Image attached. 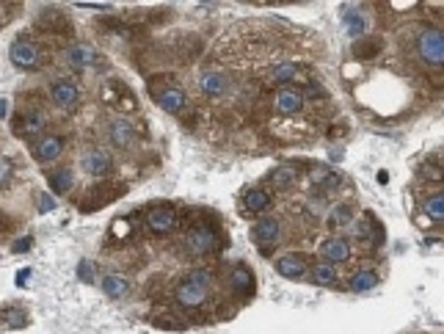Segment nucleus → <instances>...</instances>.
<instances>
[{"label": "nucleus", "mask_w": 444, "mask_h": 334, "mask_svg": "<svg viewBox=\"0 0 444 334\" xmlns=\"http://www.w3.org/2000/svg\"><path fill=\"white\" fill-rule=\"evenodd\" d=\"M124 193V185L119 182H110V179H99L97 185H91L85 190V196L77 202V210L80 213H94V210H102L105 204H110L113 199H119Z\"/></svg>", "instance_id": "5"}, {"label": "nucleus", "mask_w": 444, "mask_h": 334, "mask_svg": "<svg viewBox=\"0 0 444 334\" xmlns=\"http://www.w3.org/2000/svg\"><path fill=\"white\" fill-rule=\"evenodd\" d=\"M356 213H359V210H356V204H353V202H336V204L328 210L325 224H328V229H331V232L345 229V226H350V224H353Z\"/></svg>", "instance_id": "22"}, {"label": "nucleus", "mask_w": 444, "mask_h": 334, "mask_svg": "<svg viewBox=\"0 0 444 334\" xmlns=\"http://www.w3.org/2000/svg\"><path fill=\"white\" fill-rule=\"evenodd\" d=\"M251 240L256 243V248H276V243L281 240V221L276 215L256 218L251 226Z\"/></svg>", "instance_id": "12"}, {"label": "nucleus", "mask_w": 444, "mask_h": 334, "mask_svg": "<svg viewBox=\"0 0 444 334\" xmlns=\"http://www.w3.org/2000/svg\"><path fill=\"white\" fill-rule=\"evenodd\" d=\"M303 97L312 99V102H323V99L328 97V91H325L317 80H306V83H303Z\"/></svg>", "instance_id": "35"}, {"label": "nucleus", "mask_w": 444, "mask_h": 334, "mask_svg": "<svg viewBox=\"0 0 444 334\" xmlns=\"http://www.w3.org/2000/svg\"><path fill=\"white\" fill-rule=\"evenodd\" d=\"M8 58H11V63H14L17 69H25V72H33V69H39V66L44 63L39 44H36L33 39H28L25 33H19V36L11 41Z\"/></svg>", "instance_id": "6"}, {"label": "nucleus", "mask_w": 444, "mask_h": 334, "mask_svg": "<svg viewBox=\"0 0 444 334\" xmlns=\"http://www.w3.org/2000/svg\"><path fill=\"white\" fill-rule=\"evenodd\" d=\"M422 213H425L430 221L441 224V221H444V190H430V193H425V196H422Z\"/></svg>", "instance_id": "26"}, {"label": "nucleus", "mask_w": 444, "mask_h": 334, "mask_svg": "<svg viewBox=\"0 0 444 334\" xmlns=\"http://www.w3.org/2000/svg\"><path fill=\"white\" fill-rule=\"evenodd\" d=\"M63 149H66V138H63V135L50 132V135H44L41 141H36V144H33L30 155H33V160H39L41 166H47V163L58 160V157L63 155Z\"/></svg>", "instance_id": "18"}, {"label": "nucleus", "mask_w": 444, "mask_h": 334, "mask_svg": "<svg viewBox=\"0 0 444 334\" xmlns=\"http://www.w3.org/2000/svg\"><path fill=\"white\" fill-rule=\"evenodd\" d=\"M127 94H130V88H127L121 80H116V77H110V80L102 83V99H105L108 105H116V108H119V102H121Z\"/></svg>", "instance_id": "32"}, {"label": "nucleus", "mask_w": 444, "mask_h": 334, "mask_svg": "<svg viewBox=\"0 0 444 334\" xmlns=\"http://www.w3.org/2000/svg\"><path fill=\"white\" fill-rule=\"evenodd\" d=\"M270 202H273V193H270L268 185H254V188H245L240 193V210L248 213V215L265 213L270 207Z\"/></svg>", "instance_id": "17"}, {"label": "nucleus", "mask_w": 444, "mask_h": 334, "mask_svg": "<svg viewBox=\"0 0 444 334\" xmlns=\"http://www.w3.org/2000/svg\"><path fill=\"white\" fill-rule=\"evenodd\" d=\"M185 248L193 257H207L221 248H226V232H221L212 221H201L196 226H188L185 232Z\"/></svg>", "instance_id": "2"}, {"label": "nucleus", "mask_w": 444, "mask_h": 334, "mask_svg": "<svg viewBox=\"0 0 444 334\" xmlns=\"http://www.w3.org/2000/svg\"><path fill=\"white\" fill-rule=\"evenodd\" d=\"M176 83V75L174 72H160V75H152L149 77V97L165 110V113H174V116H182L188 110V94L174 86Z\"/></svg>", "instance_id": "1"}, {"label": "nucleus", "mask_w": 444, "mask_h": 334, "mask_svg": "<svg viewBox=\"0 0 444 334\" xmlns=\"http://www.w3.org/2000/svg\"><path fill=\"white\" fill-rule=\"evenodd\" d=\"M196 86H199L201 97H207V99H221V97H226V94H229V88H232L229 75H226L223 69H218V66H207V69H201V72H199Z\"/></svg>", "instance_id": "11"}, {"label": "nucleus", "mask_w": 444, "mask_h": 334, "mask_svg": "<svg viewBox=\"0 0 444 334\" xmlns=\"http://www.w3.org/2000/svg\"><path fill=\"white\" fill-rule=\"evenodd\" d=\"M339 179H342V174L334 171V168H328V166L309 168V185L317 188V190H331L334 185H339Z\"/></svg>", "instance_id": "25"}, {"label": "nucleus", "mask_w": 444, "mask_h": 334, "mask_svg": "<svg viewBox=\"0 0 444 334\" xmlns=\"http://www.w3.org/2000/svg\"><path fill=\"white\" fill-rule=\"evenodd\" d=\"M207 287H210V284H201V282H193V279L185 276V279L176 284V290H174L176 306L185 309V312H196V309L207 306V301H210Z\"/></svg>", "instance_id": "7"}, {"label": "nucleus", "mask_w": 444, "mask_h": 334, "mask_svg": "<svg viewBox=\"0 0 444 334\" xmlns=\"http://www.w3.org/2000/svg\"><path fill=\"white\" fill-rule=\"evenodd\" d=\"M154 326H160V328H171V331H176V328H185V323H182V320H176V317H165V315L154 317Z\"/></svg>", "instance_id": "39"}, {"label": "nucleus", "mask_w": 444, "mask_h": 334, "mask_svg": "<svg viewBox=\"0 0 444 334\" xmlns=\"http://www.w3.org/2000/svg\"><path fill=\"white\" fill-rule=\"evenodd\" d=\"M306 279H309L312 284H317V287H334V284L339 282V273H336V265L320 259V262H314V265L309 268V276H306Z\"/></svg>", "instance_id": "23"}, {"label": "nucleus", "mask_w": 444, "mask_h": 334, "mask_svg": "<svg viewBox=\"0 0 444 334\" xmlns=\"http://www.w3.org/2000/svg\"><path fill=\"white\" fill-rule=\"evenodd\" d=\"M39 28L44 33H58V36L72 33V22L63 14H58V11H41L39 14Z\"/></svg>", "instance_id": "24"}, {"label": "nucleus", "mask_w": 444, "mask_h": 334, "mask_svg": "<svg viewBox=\"0 0 444 334\" xmlns=\"http://www.w3.org/2000/svg\"><path fill=\"white\" fill-rule=\"evenodd\" d=\"M309 259H312V257L303 254V251H284V254H279V257L273 259V268H276L279 276L295 282V279H306V276H309V268H312Z\"/></svg>", "instance_id": "10"}, {"label": "nucleus", "mask_w": 444, "mask_h": 334, "mask_svg": "<svg viewBox=\"0 0 444 334\" xmlns=\"http://www.w3.org/2000/svg\"><path fill=\"white\" fill-rule=\"evenodd\" d=\"M298 77H301V63H298V61H290V58H279V61H273L270 69H268V80H270V86H276V88L292 86Z\"/></svg>", "instance_id": "20"}, {"label": "nucleus", "mask_w": 444, "mask_h": 334, "mask_svg": "<svg viewBox=\"0 0 444 334\" xmlns=\"http://www.w3.org/2000/svg\"><path fill=\"white\" fill-rule=\"evenodd\" d=\"M63 58H66V63H69L72 69H91V66H97V63L102 61V55H99L91 44H85V41L69 44L66 52H63Z\"/></svg>", "instance_id": "19"}, {"label": "nucleus", "mask_w": 444, "mask_h": 334, "mask_svg": "<svg viewBox=\"0 0 444 334\" xmlns=\"http://www.w3.org/2000/svg\"><path fill=\"white\" fill-rule=\"evenodd\" d=\"M176 218H179V213H176V207H174V204H168V202H157V204H152V207L146 210L143 224H146V229H149L152 235H168V232H174Z\"/></svg>", "instance_id": "8"}, {"label": "nucleus", "mask_w": 444, "mask_h": 334, "mask_svg": "<svg viewBox=\"0 0 444 334\" xmlns=\"http://www.w3.org/2000/svg\"><path fill=\"white\" fill-rule=\"evenodd\" d=\"M47 185H50V190H52V193H69V190H72V185H74V174H72V168H66V166L52 168V171L47 174Z\"/></svg>", "instance_id": "27"}, {"label": "nucleus", "mask_w": 444, "mask_h": 334, "mask_svg": "<svg viewBox=\"0 0 444 334\" xmlns=\"http://www.w3.org/2000/svg\"><path fill=\"white\" fill-rule=\"evenodd\" d=\"M50 99L61 110H74L77 102H80V88L72 77H55L52 86H50Z\"/></svg>", "instance_id": "13"}, {"label": "nucleus", "mask_w": 444, "mask_h": 334, "mask_svg": "<svg viewBox=\"0 0 444 334\" xmlns=\"http://www.w3.org/2000/svg\"><path fill=\"white\" fill-rule=\"evenodd\" d=\"M105 132H108V141L121 152H130L135 146V124L127 116H113Z\"/></svg>", "instance_id": "14"}, {"label": "nucleus", "mask_w": 444, "mask_h": 334, "mask_svg": "<svg viewBox=\"0 0 444 334\" xmlns=\"http://www.w3.org/2000/svg\"><path fill=\"white\" fill-rule=\"evenodd\" d=\"M39 210H55V199H52V196H47V193H41V199H39Z\"/></svg>", "instance_id": "41"}, {"label": "nucleus", "mask_w": 444, "mask_h": 334, "mask_svg": "<svg viewBox=\"0 0 444 334\" xmlns=\"http://www.w3.org/2000/svg\"><path fill=\"white\" fill-rule=\"evenodd\" d=\"M8 116V99H0V119Z\"/></svg>", "instance_id": "43"}, {"label": "nucleus", "mask_w": 444, "mask_h": 334, "mask_svg": "<svg viewBox=\"0 0 444 334\" xmlns=\"http://www.w3.org/2000/svg\"><path fill=\"white\" fill-rule=\"evenodd\" d=\"M229 290L237 301H245L254 295L256 284H254V271L245 265V262H234L232 271H229Z\"/></svg>", "instance_id": "15"}, {"label": "nucleus", "mask_w": 444, "mask_h": 334, "mask_svg": "<svg viewBox=\"0 0 444 334\" xmlns=\"http://www.w3.org/2000/svg\"><path fill=\"white\" fill-rule=\"evenodd\" d=\"M303 105H306V97H303L301 86H281L270 97V108L279 116H295L303 110Z\"/></svg>", "instance_id": "9"}, {"label": "nucleus", "mask_w": 444, "mask_h": 334, "mask_svg": "<svg viewBox=\"0 0 444 334\" xmlns=\"http://www.w3.org/2000/svg\"><path fill=\"white\" fill-rule=\"evenodd\" d=\"M414 47H416V58L422 61V66L444 69V28H438V25L419 28Z\"/></svg>", "instance_id": "3"}, {"label": "nucleus", "mask_w": 444, "mask_h": 334, "mask_svg": "<svg viewBox=\"0 0 444 334\" xmlns=\"http://www.w3.org/2000/svg\"><path fill=\"white\" fill-rule=\"evenodd\" d=\"M345 25H347V30H350L353 39H361V33H364V19H361V14H347V17H345Z\"/></svg>", "instance_id": "36"}, {"label": "nucleus", "mask_w": 444, "mask_h": 334, "mask_svg": "<svg viewBox=\"0 0 444 334\" xmlns=\"http://www.w3.org/2000/svg\"><path fill=\"white\" fill-rule=\"evenodd\" d=\"M99 284H102L105 295H110V298H124L130 293V279L121 273H108V276H102Z\"/></svg>", "instance_id": "28"}, {"label": "nucleus", "mask_w": 444, "mask_h": 334, "mask_svg": "<svg viewBox=\"0 0 444 334\" xmlns=\"http://www.w3.org/2000/svg\"><path fill=\"white\" fill-rule=\"evenodd\" d=\"M268 188L270 190H287L292 182H295V168L292 166H279V168H273L270 174H268Z\"/></svg>", "instance_id": "29"}, {"label": "nucleus", "mask_w": 444, "mask_h": 334, "mask_svg": "<svg viewBox=\"0 0 444 334\" xmlns=\"http://www.w3.org/2000/svg\"><path fill=\"white\" fill-rule=\"evenodd\" d=\"M80 166H83V171H85L88 177H99V179H105V177L113 171V160H110V155H108L102 146L85 149L83 157H80Z\"/></svg>", "instance_id": "16"}, {"label": "nucleus", "mask_w": 444, "mask_h": 334, "mask_svg": "<svg viewBox=\"0 0 444 334\" xmlns=\"http://www.w3.org/2000/svg\"><path fill=\"white\" fill-rule=\"evenodd\" d=\"M11 130L19 141H41L44 138V130H47V113L36 105L30 108H22L14 119H11Z\"/></svg>", "instance_id": "4"}, {"label": "nucleus", "mask_w": 444, "mask_h": 334, "mask_svg": "<svg viewBox=\"0 0 444 334\" xmlns=\"http://www.w3.org/2000/svg\"><path fill=\"white\" fill-rule=\"evenodd\" d=\"M378 52H381V39H375V36H361V39L353 41V55H356V61H370V58L378 55Z\"/></svg>", "instance_id": "31"}, {"label": "nucleus", "mask_w": 444, "mask_h": 334, "mask_svg": "<svg viewBox=\"0 0 444 334\" xmlns=\"http://www.w3.org/2000/svg\"><path fill=\"white\" fill-rule=\"evenodd\" d=\"M350 254H353V246H350V240L342 237V235H331V237H325V240L320 243V257H323L325 262H331V265L347 262Z\"/></svg>", "instance_id": "21"}, {"label": "nucleus", "mask_w": 444, "mask_h": 334, "mask_svg": "<svg viewBox=\"0 0 444 334\" xmlns=\"http://www.w3.org/2000/svg\"><path fill=\"white\" fill-rule=\"evenodd\" d=\"M378 282H381V276H378V271H372V268H364V271H356L353 276H350V290L353 293H367V290H372V287H378Z\"/></svg>", "instance_id": "30"}, {"label": "nucleus", "mask_w": 444, "mask_h": 334, "mask_svg": "<svg viewBox=\"0 0 444 334\" xmlns=\"http://www.w3.org/2000/svg\"><path fill=\"white\" fill-rule=\"evenodd\" d=\"M11 179H14V160L11 157H3V166H0V182H3V188H8Z\"/></svg>", "instance_id": "38"}, {"label": "nucleus", "mask_w": 444, "mask_h": 334, "mask_svg": "<svg viewBox=\"0 0 444 334\" xmlns=\"http://www.w3.org/2000/svg\"><path fill=\"white\" fill-rule=\"evenodd\" d=\"M3 326H8V328H22V326H28L25 309H19V306H6V309H3Z\"/></svg>", "instance_id": "33"}, {"label": "nucleus", "mask_w": 444, "mask_h": 334, "mask_svg": "<svg viewBox=\"0 0 444 334\" xmlns=\"http://www.w3.org/2000/svg\"><path fill=\"white\" fill-rule=\"evenodd\" d=\"M28 276H30V271H28V268H25V271H19V273H17V284H25V282H28Z\"/></svg>", "instance_id": "42"}, {"label": "nucleus", "mask_w": 444, "mask_h": 334, "mask_svg": "<svg viewBox=\"0 0 444 334\" xmlns=\"http://www.w3.org/2000/svg\"><path fill=\"white\" fill-rule=\"evenodd\" d=\"M30 243H33V240H30V235H25V237H19V240H14V243H11V251H17V254H19V251H28V248H30Z\"/></svg>", "instance_id": "40"}, {"label": "nucleus", "mask_w": 444, "mask_h": 334, "mask_svg": "<svg viewBox=\"0 0 444 334\" xmlns=\"http://www.w3.org/2000/svg\"><path fill=\"white\" fill-rule=\"evenodd\" d=\"M77 279L85 282V284L94 282V262H91V259H80V262H77Z\"/></svg>", "instance_id": "37"}, {"label": "nucleus", "mask_w": 444, "mask_h": 334, "mask_svg": "<svg viewBox=\"0 0 444 334\" xmlns=\"http://www.w3.org/2000/svg\"><path fill=\"white\" fill-rule=\"evenodd\" d=\"M419 179L422 182H433V185L444 182V166H438V163H422L419 166Z\"/></svg>", "instance_id": "34"}]
</instances>
